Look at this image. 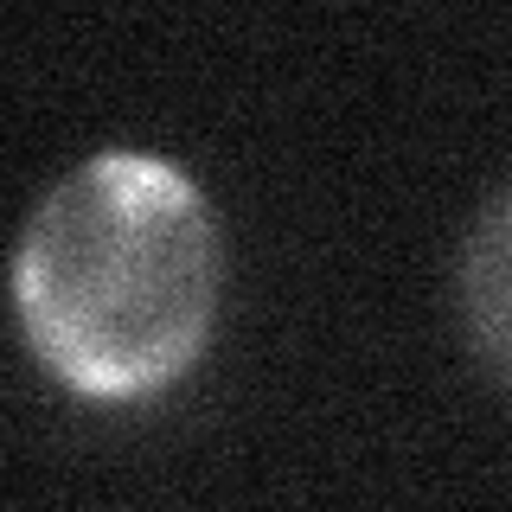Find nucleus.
Wrapping results in <instances>:
<instances>
[{"label": "nucleus", "instance_id": "nucleus-2", "mask_svg": "<svg viewBox=\"0 0 512 512\" xmlns=\"http://www.w3.org/2000/svg\"><path fill=\"white\" fill-rule=\"evenodd\" d=\"M455 301H461V333L500 391H512V180L480 205L468 224L455 269Z\"/></svg>", "mask_w": 512, "mask_h": 512}, {"label": "nucleus", "instance_id": "nucleus-1", "mask_svg": "<svg viewBox=\"0 0 512 512\" xmlns=\"http://www.w3.org/2000/svg\"><path fill=\"white\" fill-rule=\"evenodd\" d=\"M218 301V212L192 173L148 148L84 154L13 244L26 352L84 404L173 391L212 352Z\"/></svg>", "mask_w": 512, "mask_h": 512}]
</instances>
